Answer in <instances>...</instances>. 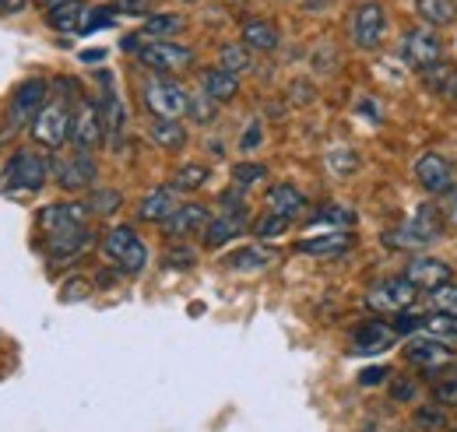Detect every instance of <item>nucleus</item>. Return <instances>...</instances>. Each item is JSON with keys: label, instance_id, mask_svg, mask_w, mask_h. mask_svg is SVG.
<instances>
[{"label": "nucleus", "instance_id": "obj_1", "mask_svg": "<svg viewBox=\"0 0 457 432\" xmlns=\"http://www.w3.org/2000/svg\"><path fill=\"white\" fill-rule=\"evenodd\" d=\"M50 176H54V165L46 162L43 152H32V148H18V152L7 159L4 172H0L4 187L18 190V194H39Z\"/></svg>", "mask_w": 457, "mask_h": 432}, {"label": "nucleus", "instance_id": "obj_2", "mask_svg": "<svg viewBox=\"0 0 457 432\" xmlns=\"http://www.w3.org/2000/svg\"><path fill=\"white\" fill-rule=\"evenodd\" d=\"M103 253L123 274H137V270H145V264H148V250H145V243L137 239V232L130 225H116V228H110L103 236Z\"/></svg>", "mask_w": 457, "mask_h": 432}, {"label": "nucleus", "instance_id": "obj_3", "mask_svg": "<svg viewBox=\"0 0 457 432\" xmlns=\"http://www.w3.org/2000/svg\"><path fill=\"white\" fill-rule=\"evenodd\" d=\"M29 134H32V141L39 148L60 152L67 145V137H71V109L57 103V99H50L46 106L39 109V116L29 123Z\"/></svg>", "mask_w": 457, "mask_h": 432}, {"label": "nucleus", "instance_id": "obj_4", "mask_svg": "<svg viewBox=\"0 0 457 432\" xmlns=\"http://www.w3.org/2000/svg\"><path fill=\"white\" fill-rule=\"evenodd\" d=\"M141 92H145V106L155 112V120H179V116H187L190 96H187V88L179 81H172L166 74L145 81Z\"/></svg>", "mask_w": 457, "mask_h": 432}, {"label": "nucleus", "instance_id": "obj_5", "mask_svg": "<svg viewBox=\"0 0 457 432\" xmlns=\"http://www.w3.org/2000/svg\"><path fill=\"white\" fill-rule=\"evenodd\" d=\"M46 103H50V85H46L43 78L21 81V85L11 92V103H7V127H11V130L29 127Z\"/></svg>", "mask_w": 457, "mask_h": 432}, {"label": "nucleus", "instance_id": "obj_6", "mask_svg": "<svg viewBox=\"0 0 457 432\" xmlns=\"http://www.w3.org/2000/svg\"><path fill=\"white\" fill-rule=\"evenodd\" d=\"M137 60L145 67H152L155 74H176V71H187L194 63V50L170 43V39H148L137 46Z\"/></svg>", "mask_w": 457, "mask_h": 432}, {"label": "nucleus", "instance_id": "obj_7", "mask_svg": "<svg viewBox=\"0 0 457 432\" xmlns=\"http://www.w3.org/2000/svg\"><path fill=\"white\" fill-rule=\"evenodd\" d=\"M415 303V285L401 274V278H384L366 292V306L373 313H404Z\"/></svg>", "mask_w": 457, "mask_h": 432}, {"label": "nucleus", "instance_id": "obj_8", "mask_svg": "<svg viewBox=\"0 0 457 432\" xmlns=\"http://www.w3.org/2000/svg\"><path fill=\"white\" fill-rule=\"evenodd\" d=\"M71 145L78 152H92L103 145V116H99V103L92 99H78V106L71 109Z\"/></svg>", "mask_w": 457, "mask_h": 432}, {"label": "nucleus", "instance_id": "obj_9", "mask_svg": "<svg viewBox=\"0 0 457 432\" xmlns=\"http://www.w3.org/2000/svg\"><path fill=\"white\" fill-rule=\"evenodd\" d=\"M384 29H387V14L377 0L355 4V11H352V43L359 50H377L380 39H384Z\"/></svg>", "mask_w": 457, "mask_h": 432}, {"label": "nucleus", "instance_id": "obj_10", "mask_svg": "<svg viewBox=\"0 0 457 432\" xmlns=\"http://www.w3.org/2000/svg\"><path fill=\"white\" fill-rule=\"evenodd\" d=\"M54 179H57L67 194H78V190H88L99 179V165H96L92 155L74 152V155H67V159H60L54 165Z\"/></svg>", "mask_w": 457, "mask_h": 432}, {"label": "nucleus", "instance_id": "obj_11", "mask_svg": "<svg viewBox=\"0 0 457 432\" xmlns=\"http://www.w3.org/2000/svg\"><path fill=\"white\" fill-rule=\"evenodd\" d=\"M444 56V46L433 32H408L404 43H401V60L415 71H433Z\"/></svg>", "mask_w": 457, "mask_h": 432}, {"label": "nucleus", "instance_id": "obj_12", "mask_svg": "<svg viewBox=\"0 0 457 432\" xmlns=\"http://www.w3.org/2000/svg\"><path fill=\"white\" fill-rule=\"evenodd\" d=\"M88 204H78V201H67V204H50L39 212V228L46 236H57V232H71V228H85L88 221Z\"/></svg>", "mask_w": 457, "mask_h": 432}, {"label": "nucleus", "instance_id": "obj_13", "mask_svg": "<svg viewBox=\"0 0 457 432\" xmlns=\"http://www.w3.org/2000/svg\"><path fill=\"white\" fill-rule=\"evenodd\" d=\"M415 179H419L422 190H429V194H447V190L454 187V169H451V162H447L444 155L426 152V155L415 162Z\"/></svg>", "mask_w": 457, "mask_h": 432}, {"label": "nucleus", "instance_id": "obj_14", "mask_svg": "<svg viewBox=\"0 0 457 432\" xmlns=\"http://www.w3.org/2000/svg\"><path fill=\"white\" fill-rule=\"evenodd\" d=\"M88 246H92V232L88 228H71V232L46 236V257H50V264H71Z\"/></svg>", "mask_w": 457, "mask_h": 432}, {"label": "nucleus", "instance_id": "obj_15", "mask_svg": "<svg viewBox=\"0 0 457 432\" xmlns=\"http://www.w3.org/2000/svg\"><path fill=\"white\" fill-rule=\"evenodd\" d=\"M404 278H408L415 288L433 292V288L447 285V281L454 278V270H451V264H447V261H436V257H415V261L404 268Z\"/></svg>", "mask_w": 457, "mask_h": 432}, {"label": "nucleus", "instance_id": "obj_16", "mask_svg": "<svg viewBox=\"0 0 457 432\" xmlns=\"http://www.w3.org/2000/svg\"><path fill=\"white\" fill-rule=\"evenodd\" d=\"M208 221H212V215H208L204 204H179V208L162 221V228L170 232L172 239H187V236H197V232L204 236Z\"/></svg>", "mask_w": 457, "mask_h": 432}, {"label": "nucleus", "instance_id": "obj_17", "mask_svg": "<svg viewBox=\"0 0 457 432\" xmlns=\"http://www.w3.org/2000/svg\"><path fill=\"white\" fill-rule=\"evenodd\" d=\"M395 341H398V330H395V327H387L384 320H370V324H362L355 330L352 352H355V355H380V352H387Z\"/></svg>", "mask_w": 457, "mask_h": 432}, {"label": "nucleus", "instance_id": "obj_18", "mask_svg": "<svg viewBox=\"0 0 457 432\" xmlns=\"http://www.w3.org/2000/svg\"><path fill=\"white\" fill-rule=\"evenodd\" d=\"M99 116H103V141L110 148H120V137L127 134V106L120 103L116 92H106L99 99Z\"/></svg>", "mask_w": 457, "mask_h": 432}, {"label": "nucleus", "instance_id": "obj_19", "mask_svg": "<svg viewBox=\"0 0 457 432\" xmlns=\"http://www.w3.org/2000/svg\"><path fill=\"white\" fill-rule=\"evenodd\" d=\"M85 14H88L85 0H60L54 7H46V25L54 32H81Z\"/></svg>", "mask_w": 457, "mask_h": 432}, {"label": "nucleus", "instance_id": "obj_20", "mask_svg": "<svg viewBox=\"0 0 457 432\" xmlns=\"http://www.w3.org/2000/svg\"><path fill=\"white\" fill-rule=\"evenodd\" d=\"M422 330L426 337H436V341H454L457 337V317L447 313H429V317H401V324L395 330Z\"/></svg>", "mask_w": 457, "mask_h": 432}, {"label": "nucleus", "instance_id": "obj_21", "mask_svg": "<svg viewBox=\"0 0 457 432\" xmlns=\"http://www.w3.org/2000/svg\"><path fill=\"white\" fill-rule=\"evenodd\" d=\"M404 355H408L415 366H429V370L454 359V352H451L444 341H436V337H419V341H411V345L404 348Z\"/></svg>", "mask_w": 457, "mask_h": 432}, {"label": "nucleus", "instance_id": "obj_22", "mask_svg": "<svg viewBox=\"0 0 457 432\" xmlns=\"http://www.w3.org/2000/svg\"><path fill=\"white\" fill-rule=\"evenodd\" d=\"M201 92H204L208 99H215V103H228V99L239 96V78L222 71V67H208V71L201 74Z\"/></svg>", "mask_w": 457, "mask_h": 432}, {"label": "nucleus", "instance_id": "obj_23", "mask_svg": "<svg viewBox=\"0 0 457 432\" xmlns=\"http://www.w3.org/2000/svg\"><path fill=\"white\" fill-rule=\"evenodd\" d=\"M176 208H179V204H176V190H172V187H155L152 194H145V201H141V208H137V218L162 225Z\"/></svg>", "mask_w": 457, "mask_h": 432}, {"label": "nucleus", "instance_id": "obj_24", "mask_svg": "<svg viewBox=\"0 0 457 432\" xmlns=\"http://www.w3.org/2000/svg\"><path fill=\"white\" fill-rule=\"evenodd\" d=\"M303 208H306V197L292 187V183H275L271 190H268V212L271 215H282V218H292L303 215Z\"/></svg>", "mask_w": 457, "mask_h": 432}, {"label": "nucleus", "instance_id": "obj_25", "mask_svg": "<svg viewBox=\"0 0 457 432\" xmlns=\"http://www.w3.org/2000/svg\"><path fill=\"white\" fill-rule=\"evenodd\" d=\"M352 246V236L338 228V232H324V236H310L299 243V253H310V257H342L345 250Z\"/></svg>", "mask_w": 457, "mask_h": 432}, {"label": "nucleus", "instance_id": "obj_26", "mask_svg": "<svg viewBox=\"0 0 457 432\" xmlns=\"http://www.w3.org/2000/svg\"><path fill=\"white\" fill-rule=\"evenodd\" d=\"M243 228H246V218L239 215H222L219 212V218H212L208 221V228H204V246H226L228 239H236V236H243Z\"/></svg>", "mask_w": 457, "mask_h": 432}, {"label": "nucleus", "instance_id": "obj_27", "mask_svg": "<svg viewBox=\"0 0 457 432\" xmlns=\"http://www.w3.org/2000/svg\"><path fill=\"white\" fill-rule=\"evenodd\" d=\"M415 14H419L426 25L447 29V25L457 21V0H415Z\"/></svg>", "mask_w": 457, "mask_h": 432}, {"label": "nucleus", "instance_id": "obj_28", "mask_svg": "<svg viewBox=\"0 0 457 432\" xmlns=\"http://www.w3.org/2000/svg\"><path fill=\"white\" fill-rule=\"evenodd\" d=\"M148 134H152V141H155L162 152H179V148L187 145V127H183L179 120H155V123L148 127Z\"/></svg>", "mask_w": 457, "mask_h": 432}, {"label": "nucleus", "instance_id": "obj_29", "mask_svg": "<svg viewBox=\"0 0 457 432\" xmlns=\"http://www.w3.org/2000/svg\"><path fill=\"white\" fill-rule=\"evenodd\" d=\"M243 46L246 50H264L271 54L278 46V29L271 21H246L243 25Z\"/></svg>", "mask_w": 457, "mask_h": 432}, {"label": "nucleus", "instance_id": "obj_30", "mask_svg": "<svg viewBox=\"0 0 457 432\" xmlns=\"http://www.w3.org/2000/svg\"><path fill=\"white\" fill-rule=\"evenodd\" d=\"M208 165H197V162H190V165H179L176 169V176H172V190H179V194H190V190H201L204 183H208Z\"/></svg>", "mask_w": 457, "mask_h": 432}, {"label": "nucleus", "instance_id": "obj_31", "mask_svg": "<svg viewBox=\"0 0 457 432\" xmlns=\"http://www.w3.org/2000/svg\"><path fill=\"white\" fill-rule=\"evenodd\" d=\"M271 261H275V253H271V250L246 246V250H236L226 264H228V268H236V270H261V268H268Z\"/></svg>", "mask_w": 457, "mask_h": 432}, {"label": "nucleus", "instance_id": "obj_32", "mask_svg": "<svg viewBox=\"0 0 457 432\" xmlns=\"http://www.w3.org/2000/svg\"><path fill=\"white\" fill-rule=\"evenodd\" d=\"M179 29H183V18L179 14H152L145 21V29H141V39H166V36L179 32Z\"/></svg>", "mask_w": 457, "mask_h": 432}, {"label": "nucleus", "instance_id": "obj_33", "mask_svg": "<svg viewBox=\"0 0 457 432\" xmlns=\"http://www.w3.org/2000/svg\"><path fill=\"white\" fill-rule=\"evenodd\" d=\"M219 67L239 78L243 71H250V67H253V60H250V50H246L243 43H228V46H222V63H219Z\"/></svg>", "mask_w": 457, "mask_h": 432}, {"label": "nucleus", "instance_id": "obj_34", "mask_svg": "<svg viewBox=\"0 0 457 432\" xmlns=\"http://www.w3.org/2000/svg\"><path fill=\"white\" fill-rule=\"evenodd\" d=\"M261 179H268V165L239 162L232 169V187H236V190H246V187H253V183H261Z\"/></svg>", "mask_w": 457, "mask_h": 432}, {"label": "nucleus", "instance_id": "obj_35", "mask_svg": "<svg viewBox=\"0 0 457 432\" xmlns=\"http://www.w3.org/2000/svg\"><path fill=\"white\" fill-rule=\"evenodd\" d=\"M187 112H190V120H194V123H212V120H215V112H219V103H215V99H208L204 92H194Z\"/></svg>", "mask_w": 457, "mask_h": 432}, {"label": "nucleus", "instance_id": "obj_36", "mask_svg": "<svg viewBox=\"0 0 457 432\" xmlns=\"http://www.w3.org/2000/svg\"><path fill=\"white\" fill-rule=\"evenodd\" d=\"M429 299H433V310H436V313L457 317V285L454 281H447V285L433 288V292H429Z\"/></svg>", "mask_w": 457, "mask_h": 432}, {"label": "nucleus", "instance_id": "obj_37", "mask_svg": "<svg viewBox=\"0 0 457 432\" xmlns=\"http://www.w3.org/2000/svg\"><path fill=\"white\" fill-rule=\"evenodd\" d=\"M317 221H328V225H355V212L352 208H345V204H324L320 212H317Z\"/></svg>", "mask_w": 457, "mask_h": 432}, {"label": "nucleus", "instance_id": "obj_38", "mask_svg": "<svg viewBox=\"0 0 457 432\" xmlns=\"http://www.w3.org/2000/svg\"><path fill=\"white\" fill-rule=\"evenodd\" d=\"M120 204H123V197H120L116 190H96L92 201H88V212H96V215H113Z\"/></svg>", "mask_w": 457, "mask_h": 432}, {"label": "nucleus", "instance_id": "obj_39", "mask_svg": "<svg viewBox=\"0 0 457 432\" xmlns=\"http://www.w3.org/2000/svg\"><path fill=\"white\" fill-rule=\"evenodd\" d=\"M286 228H288V218L271 215V212H268V215H264L261 221H257V225H253V236H261V239H278Z\"/></svg>", "mask_w": 457, "mask_h": 432}, {"label": "nucleus", "instance_id": "obj_40", "mask_svg": "<svg viewBox=\"0 0 457 432\" xmlns=\"http://www.w3.org/2000/svg\"><path fill=\"white\" fill-rule=\"evenodd\" d=\"M113 21H116V11H113V7H96V11H88V14H85V25H81V32L88 36V32L110 29Z\"/></svg>", "mask_w": 457, "mask_h": 432}, {"label": "nucleus", "instance_id": "obj_41", "mask_svg": "<svg viewBox=\"0 0 457 432\" xmlns=\"http://www.w3.org/2000/svg\"><path fill=\"white\" fill-rule=\"evenodd\" d=\"M328 165H331L338 176H348V172L359 169V155H355L352 148H335V152L328 155Z\"/></svg>", "mask_w": 457, "mask_h": 432}, {"label": "nucleus", "instance_id": "obj_42", "mask_svg": "<svg viewBox=\"0 0 457 432\" xmlns=\"http://www.w3.org/2000/svg\"><path fill=\"white\" fill-rule=\"evenodd\" d=\"M88 292H92V285L85 278H71L60 292V303H81V299H88Z\"/></svg>", "mask_w": 457, "mask_h": 432}, {"label": "nucleus", "instance_id": "obj_43", "mask_svg": "<svg viewBox=\"0 0 457 432\" xmlns=\"http://www.w3.org/2000/svg\"><path fill=\"white\" fill-rule=\"evenodd\" d=\"M166 264H170V268L187 270V268H194V264H197V253H194L190 246H172L170 253H166Z\"/></svg>", "mask_w": 457, "mask_h": 432}, {"label": "nucleus", "instance_id": "obj_44", "mask_svg": "<svg viewBox=\"0 0 457 432\" xmlns=\"http://www.w3.org/2000/svg\"><path fill=\"white\" fill-rule=\"evenodd\" d=\"M257 145H261V123L253 120V123L243 130V137H239V148H243V152H253Z\"/></svg>", "mask_w": 457, "mask_h": 432}, {"label": "nucleus", "instance_id": "obj_45", "mask_svg": "<svg viewBox=\"0 0 457 432\" xmlns=\"http://www.w3.org/2000/svg\"><path fill=\"white\" fill-rule=\"evenodd\" d=\"M152 4H155V0H120L116 7H120L123 14H148V18H152Z\"/></svg>", "mask_w": 457, "mask_h": 432}, {"label": "nucleus", "instance_id": "obj_46", "mask_svg": "<svg viewBox=\"0 0 457 432\" xmlns=\"http://www.w3.org/2000/svg\"><path fill=\"white\" fill-rule=\"evenodd\" d=\"M444 215H447V221H451V225L457 228V190H454V187L447 190V201H444Z\"/></svg>", "mask_w": 457, "mask_h": 432}, {"label": "nucleus", "instance_id": "obj_47", "mask_svg": "<svg viewBox=\"0 0 457 432\" xmlns=\"http://www.w3.org/2000/svg\"><path fill=\"white\" fill-rule=\"evenodd\" d=\"M436 401H440V404H457V383L440 386V390H436Z\"/></svg>", "mask_w": 457, "mask_h": 432}, {"label": "nucleus", "instance_id": "obj_48", "mask_svg": "<svg viewBox=\"0 0 457 432\" xmlns=\"http://www.w3.org/2000/svg\"><path fill=\"white\" fill-rule=\"evenodd\" d=\"M25 4H29V0H0V14H4V18H7V14H21Z\"/></svg>", "mask_w": 457, "mask_h": 432}, {"label": "nucleus", "instance_id": "obj_49", "mask_svg": "<svg viewBox=\"0 0 457 432\" xmlns=\"http://www.w3.org/2000/svg\"><path fill=\"white\" fill-rule=\"evenodd\" d=\"M384 377H387V370H366V373H359V383L362 386H373V383H380Z\"/></svg>", "mask_w": 457, "mask_h": 432}, {"label": "nucleus", "instance_id": "obj_50", "mask_svg": "<svg viewBox=\"0 0 457 432\" xmlns=\"http://www.w3.org/2000/svg\"><path fill=\"white\" fill-rule=\"evenodd\" d=\"M85 63H92V60H103V50H88V54H81Z\"/></svg>", "mask_w": 457, "mask_h": 432}, {"label": "nucleus", "instance_id": "obj_51", "mask_svg": "<svg viewBox=\"0 0 457 432\" xmlns=\"http://www.w3.org/2000/svg\"><path fill=\"white\" fill-rule=\"evenodd\" d=\"M36 4H43V7H54V4H60V0H36Z\"/></svg>", "mask_w": 457, "mask_h": 432}, {"label": "nucleus", "instance_id": "obj_52", "mask_svg": "<svg viewBox=\"0 0 457 432\" xmlns=\"http://www.w3.org/2000/svg\"><path fill=\"white\" fill-rule=\"evenodd\" d=\"M451 96H454V99H457V81H454V88H451Z\"/></svg>", "mask_w": 457, "mask_h": 432}]
</instances>
